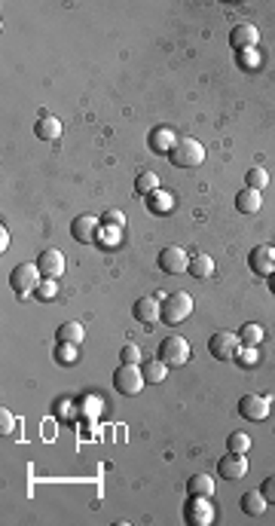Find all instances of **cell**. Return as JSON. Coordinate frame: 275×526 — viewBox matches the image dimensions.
<instances>
[{
  "instance_id": "obj_6",
  "label": "cell",
  "mask_w": 275,
  "mask_h": 526,
  "mask_svg": "<svg viewBox=\"0 0 275 526\" xmlns=\"http://www.w3.org/2000/svg\"><path fill=\"white\" fill-rule=\"evenodd\" d=\"M239 349H242V343H239V333L217 331V333H211V340H208V352L214 355L217 361H236Z\"/></svg>"
},
{
  "instance_id": "obj_38",
  "label": "cell",
  "mask_w": 275,
  "mask_h": 526,
  "mask_svg": "<svg viewBox=\"0 0 275 526\" xmlns=\"http://www.w3.org/2000/svg\"><path fill=\"white\" fill-rule=\"evenodd\" d=\"M10 428H12V416H10V413H6V410H3V435H6V432H10Z\"/></svg>"
},
{
  "instance_id": "obj_4",
  "label": "cell",
  "mask_w": 275,
  "mask_h": 526,
  "mask_svg": "<svg viewBox=\"0 0 275 526\" xmlns=\"http://www.w3.org/2000/svg\"><path fill=\"white\" fill-rule=\"evenodd\" d=\"M144 386H147V382H144V373L138 364H120L113 371V388L120 395H138Z\"/></svg>"
},
{
  "instance_id": "obj_12",
  "label": "cell",
  "mask_w": 275,
  "mask_h": 526,
  "mask_svg": "<svg viewBox=\"0 0 275 526\" xmlns=\"http://www.w3.org/2000/svg\"><path fill=\"white\" fill-rule=\"evenodd\" d=\"M239 413L245 416V419H254V422H260V419H266L270 416V398H263V395H242L239 398Z\"/></svg>"
},
{
  "instance_id": "obj_35",
  "label": "cell",
  "mask_w": 275,
  "mask_h": 526,
  "mask_svg": "<svg viewBox=\"0 0 275 526\" xmlns=\"http://www.w3.org/2000/svg\"><path fill=\"white\" fill-rule=\"evenodd\" d=\"M260 493L266 496V502H270V505H275V474L266 477V481H263V487H260Z\"/></svg>"
},
{
  "instance_id": "obj_9",
  "label": "cell",
  "mask_w": 275,
  "mask_h": 526,
  "mask_svg": "<svg viewBox=\"0 0 275 526\" xmlns=\"http://www.w3.org/2000/svg\"><path fill=\"white\" fill-rule=\"evenodd\" d=\"M132 316H135V322H141V325H156L162 318V300L153 297V294L138 297L132 303Z\"/></svg>"
},
{
  "instance_id": "obj_28",
  "label": "cell",
  "mask_w": 275,
  "mask_h": 526,
  "mask_svg": "<svg viewBox=\"0 0 275 526\" xmlns=\"http://www.w3.org/2000/svg\"><path fill=\"white\" fill-rule=\"evenodd\" d=\"M251 450V438L242 432H232L230 435V453H248Z\"/></svg>"
},
{
  "instance_id": "obj_1",
  "label": "cell",
  "mask_w": 275,
  "mask_h": 526,
  "mask_svg": "<svg viewBox=\"0 0 275 526\" xmlns=\"http://www.w3.org/2000/svg\"><path fill=\"white\" fill-rule=\"evenodd\" d=\"M168 160H171V166H177V168H196V166H202V160H205V147L199 144L196 138H177L175 147H171V153H168Z\"/></svg>"
},
{
  "instance_id": "obj_20",
  "label": "cell",
  "mask_w": 275,
  "mask_h": 526,
  "mask_svg": "<svg viewBox=\"0 0 275 526\" xmlns=\"http://www.w3.org/2000/svg\"><path fill=\"white\" fill-rule=\"evenodd\" d=\"M55 337H58V343H67V346H80L82 337H86V331H82L80 322H65L55 331Z\"/></svg>"
},
{
  "instance_id": "obj_13",
  "label": "cell",
  "mask_w": 275,
  "mask_h": 526,
  "mask_svg": "<svg viewBox=\"0 0 275 526\" xmlns=\"http://www.w3.org/2000/svg\"><path fill=\"white\" fill-rule=\"evenodd\" d=\"M257 43H260V31L254 28L251 22H242V25H236V28L230 31V46H232L236 52L257 50Z\"/></svg>"
},
{
  "instance_id": "obj_3",
  "label": "cell",
  "mask_w": 275,
  "mask_h": 526,
  "mask_svg": "<svg viewBox=\"0 0 275 526\" xmlns=\"http://www.w3.org/2000/svg\"><path fill=\"white\" fill-rule=\"evenodd\" d=\"M40 270H37V263H19L16 270L10 272V288L19 294V297H28V294H34L40 288Z\"/></svg>"
},
{
  "instance_id": "obj_22",
  "label": "cell",
  "mask_w": 275,
  "mask_h": 526,
  "mask_svg": "<svg viewBox=\"0 0 275 526\" xmlns=\"http://www.w3.org/2000/svg\"><path fill=\"white\" fill-rule=\"evenodd\" d=\"M187 493H190V496H205V498H208L211 493H214V481H211L208 474H192L190 481H187Z\"/></svg>"
},
{
  "instance_id": "obj_16",
  "label": "cell",
  "mask_w": 275,
  "mask_h": 526,
  "mask_svg": "<svg viewBox=\"0 0 275 526\" xmlns=\"http://www.w3.org/2000/svg\"><path fill=\"white\" fill-rule=\"evenodd\" d=\"M260 205H263L260 190H251V187L239 190V196H236V211H239V215H257Z\"/></svg>"
},
{
  "instance_id": "obj_14",
  "label": "cell",
  "mask_w": 275,
  "mask_h": 526,
  "mask_svg": "<svg viewBox=\"0 0 275 526\" xmlns=\"http://www.w3.org/2000/svg\"><path fill=\"white\" fill-rule=\"evenodd\" d=\"M217 474L226 477V481H242V477L248 474V459H245V453H230V456H223V459L217 462Z\"/></svg>"
},
{
  "instance_id": "obj_15",
  "label": "cell",
  "mask_w": 275,
  "mask_h": 526,
  "mask_svg": "<svg viewBox=\"0 0 275 526\" xmlns=\"http://www.w3.org/2000/svg\"><path fill=\"white\" fill-rule=\"evenodd\" d=\"M98 230H101V223L89 215L74 217V223H71V236L77 239V242H98Z\"/></svg>"
},
{
  "instance_id": "obj_18",
  "label": "cell",
  "mask_w": 275,
  "mask_h": 526,
  "mask_svg": "<svg viewBox=\"0 0 275 526\" xmlns=\"http://www.w3.org/2000/svg\"><path fill=\"white\" fill-rule=\"evenodd\" d=\"M34 135H37L40 141H58L61 138V122L55 117H40L34 122Z\"/></svg>"
},
{
  "instance_id": "obj_19",
  "label": "cell",
  "mask_w": 275,
  "mask_h": 526,
  "mask_svg": "<svg viewBox=\"0 0 275 526\" xmlns=\"http://www.w3.org/2000/svg\"><path fill=\"white\" fill-rule=\"evenodd\" d=\"M239 505H242V511H245L248 517H260V514L266 511V505H270V502H266V496L260 493V490H251V493H245V496H242V502H239Z\"/></svg>"
},
{
  "instance_id": "obj_10",
  "label": "cell",
  "mask_w": 275,
  "mask_h": 526,
  "mask_svg": "<svg viewBox=\"0 0 275 526\" xmlns=\"http://www.w3.org/2000/svg\"><path fill=\"white\" fill-rule=\"evenodd\" d=\"M34 263H37V270H40V276H43V278H58L61 272H65V254H61L58 248L40 251Z\"/></svg>"
},
{
  "instance_id": "obj_31",
  "label": "cell",
  "mask_w": 275,
  "mask_h": 526,
  "mask_svg": "<svg viewBox=\"0 0 275 526\" xmlns=\"http://www.w3.org/2000/svg\"><path fill=\"white\" fill-rule=\"evenodd\" d=\"M236 361L242 367H254V364H257V352H254V346H242L239 355H236Z\"/></svg>"
},
{
  "instance_id": "obj_2",
  "label": "cell",
  "mask_w": 275,
  "mask_h": 526,
  "mask_svg": "<svg viewBox=\"0 0 275 526\" xmlns=\"http://www.w3.org/2000/svg\"><path fill=\"white\" fill-rule=\"evenodd\" d=\"M190 312H192V297L187 291H175V294H168V297L162 300V318L160 322L175 327V325L187 322Z\"/></svg>"
},
{
  "instance_id": "obj_36",
  "label": "cell",
  "mask_w": 275,
  "mask_h": 526,
  "mask_svg": "<svg viewBox=\"0 0 275 526\" xmlns=\"http://www.w3.org/2000/svg\"><path fill=\"white\" fill-rule=\"evenodd\" d=\"M101 227H116V230H120L122 227V215H120V211H107L104 221H101Z\"/></svg>"
},
{
  "instance_id": "obj_37",
  "label": "cell",
  "mask_w": 275,
  "mask_h": 526,
  "mask_svg": "<svg viewBox=\"0 0 275 526\" xmlns=\"http://www.w3.org/2000/svg\"><path fill=\"white\" fill-rule=\"evenodd\" d=\"M0 236H3V242H0V248H10V233H6V227H0Z\"/></svg>"
},
{
  "instance_id": "obj_7",
  "label": "cell",
  "mask_w": 275,
  "mask_h": 526,
  "mask_svg": "<svg viewBox=\"0 0 275 526\" xmlns=\"http://www.w3.org/2000/svg\"><path fill=\"white\" fill-rule=\"evenodd\" d=\"M156 263H160V270L165 276H181V272H187L190 257H187V251L177 248V245H165L160 254H156Z\"/></svg>"
},
{
  "instance_id": "obj_34",
  "label": "cell",
  "mask_w": 275,
  "mask_h": 526,
  "mask_svg": "<svg viewBox=\"0 0 275 526\" xmlns=\"http://www.w3.org/2000/svg\"><path fill=\"white\" fill-rule=\"evenodd\" d=\"M98 242L101 245H116V242H120V230H116V227H104V230H98Z\"/></svg>"
},
{
  "instance_id": "obj_25",
  "label": "cell",
  "mask_w": 275,
  "mask_h": 526,
  "mask_svg": "<svg viewBox=\"0 0 275 526\" xmlns=\"http://www.w3.org/2000/svg\"><path fill=\"white\" fill-rule=\"evenodd\" d=\"M260 340H263V327L254 325V322H248L242 331H239V343L242 346H257Z\"/></svg>"
},
{
  "instance_id": "obj_29",
  "label": "cell",
  "mask_w": 275,
  "mask_h": 526,
  "mask_svg": "<svg viewBox=\"0 0 275 526\" xmlns=\"http://www.w3.org/2000/svg\"><path fill=\"white\" fill-rule=\"evenodd\" d=\"M55 294H58V285H55V278H43V282H40V288L34 291V297H37V300H52Z\"/></svg>"
},
{
  "instance_id": "obj_23",
  "label": "cell",
  "mask_w": 275,
  "mask_h": 526,
  "mask_svg": "<svg viewBox=\"0 0 275 526\" xmlns=\"http://www.w3.org/2000/svg\"><path fill=\"white\" fill-rule=\"evenodd\" d=\"M141 373H144V382H162L165 373H168V364H162L160 358H156V361H144Z\"/></svg>"
},
{
  "instance_id": "obj_24",
  "label": "cell",
  "mask_w": 275,
  "mask_h": 526,
  "mask_svg": "<svg viewBox=\"0 0 275 526\" xmlns=\"http://www.w3.org/2000/svg\"><path fill=\"white\" fill-rule=\"evenodd\" d=\"M156 187H160V177H156V172H141V175L135 177V190L141 196L156 193Z\"/></svg>"
},
{
  "instance_id": "obj_32",
  "label": "cell",
  "mask_w": 275,
  "mask_h": 526,
  "mask_svg": "<svg viewBox=\"0 0 275 526\" xmlns=\"http://www.w3.org/2000/svg\"><path fill=\"white\" fill-rule=\"evenodd\" d=\"M239 65H242L245 71H251V67H257V65H260V58H257V50H245V52H239Z\"/></svg>"
},
{
  "instance_id": "obj_26",
  "label": "cell",
  "mask_w": 275,
  "mask_h": 526,
  "mask_svg": "<svg viewBox=\"0 0 275 526\" xmlns=\"http://www.w3.org/2000/svg\"><path fill=\"white\" fill-rule=\"evenodd\" d=\"M245 184H248L251 190H263L266 184H270V172H266V168H260V166H254L251 172L245 175Z\"/></svg>"
},
{
  "instance_id": "obj_11",
  "label": "cell",
  "mask_w": 275,
  "mask_h": 526,
  "mask_svg": "<svg viewBox=\"0 0 275 526\" xmlns=\"http://www.w3.org/2000/svg\"><path fill=\"white\" fill-rule=\"evenodd\" d=\"M248 263H251V270L257 276H275V248L272 245H257L248 254Z\"/></svg>"
},
{
  "instance_id": "obj_17",
  "label": "cell",
  "mask_w": 275,
  "mask_h": 526,
  "mask_svg": "<svg viewBox=\"0 0 275 526\" xmlns=\"http://www.w3.org/2000/svg\"><path fill=\"white\" fill-rule=\"evenodd\" d=\"M175 132H171L168 126H156L153 132H150V147L156 150V153H171V147H175Z\"/></svg>"
},
{
  "instance_id": "obj_21",
  "label": "cell",
  "mask_w": 275,
  "mask_h": 526,
  "mask_svg": "<svg viewBox=\"0 0 275 526\" xmlns=\"http://www.w3.org/2000/svg\"><path fill=\"white\" fill-rule=\"evenodd\" d=\"M187 272H190L192 278H199V282H202V278H211V276H214V261H211L208 254H199V257H192V261H190Z\"/></svg>"
},
{
  "instance_id": "obj_27",
  "label": "cell",
  "mask_w": 275,
  "mask_h": 526,
  "mask_svg": "<svg viewBox=\"0 0 275 526\" xmlns=\"http://www.w3.org/2000/svg\"><path fill=\"white\" fill-rule=\"evenodd\" d=\"M147 205H150V211H153V215H165V211L171 208V199L165 193H160V190H156V193H150L147 196Z\"/></svg>"
},
{
  "instance_id": "obj_8",
  "label": "cell",
  "mask_w": 275,
  "mask_h": 526,
  "mask_svg": "<svg viewBox=\"0 0 275 526\" xmlns=\"http://www.w3.org/2000/svg\"><path fill=\"white\" fill-rule=\"evenodd\" d=\"M184 520L190 526H208L214 523V508L205 496H190L187 498V508H184Z\"/></svg>"
},
{
  "instance_id": "obj_33",
  "label": "cell",
  "mask_w": 275,
  "mask_h": 526,
  "mask_svg": "<svg viewBox=\"0 0 275 526\" xmlns=\"http://www.w3.org/2000/svg\"><path fill=\"white\" fill-rule=\"evenodd\" d=\"M74 358H77V346L58 343V361H61V364H74Z\"/></svg>"
},
{
  "instance_id": "obj_30",
  "label": "cell",
  "mask_w": 275,
  "mask_h": 526,
  "mask_svg": "<svg viewBox=\"0 0 275 526\" xmlns=\"http://www.w3.org/2000/svg\"><path fill=\"white\" fill-rule=\"evenodd\" d=\"M120 361L122 364H138L141 361V349H138V343H126L120 349Z\"/></svg>"
},
{
  "instance_id": "obj_5",
  "label": "cell",
  "mask_w": 275,
  "mask_h": 526,
  "mask_svg": "<svg viewBox=\"0 0 275 526\" xmlns=\"http://www.w3.org/2000/svg\"><path fill=\"white\" fill-rule=\"evenodd\" d=\"M156 358L168 367H181L190 361V343L184 337H165L160 343V355Z\"/></svg>"
}]
</instances>
